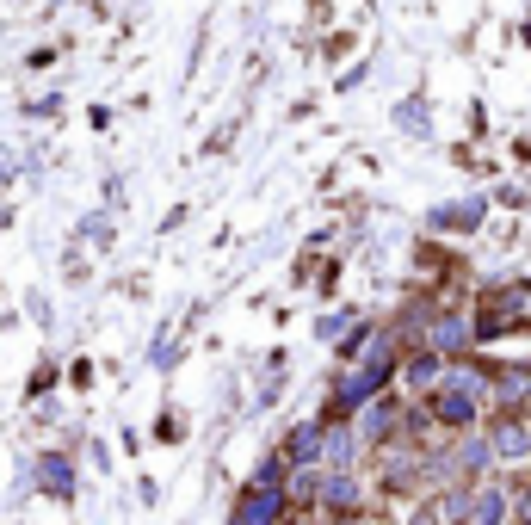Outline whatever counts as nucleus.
<instances>
[{
    "label": "nucleus",
    "instance_id": "4468645a",
    "mask_svg": "<svg viewBox=\"0 0 531 525\" xmlns=\"http://www.w3.org/2000/svg\"><path fill=\"white\" fill-rule=\"evenodd\" d=\"M346 458H352V433H334L328 439V464H346Z\"/></svg>",
    "mask_w": 531,
    "mask_h": 525
},
{
    "label": "nucleus",
    "instance_id": "1a4fd4ad",
    "mask_svg": "<svg viewBox=\"0 0 531 525\" xmlns=\"http://www.w3.org/2000/svg\"><path fill=\"white\" fill-rule=\"evenodd\" d=\"M494 451H501V458H525V451H531V433H525V427H501V433H494Z\"/></svg>",
    "mask_w": 531,
    "mask_h": 525
},
{
    "label": "nucleus",
    "instance_id": "f257e3e1",
    "mask_svg": "<svg viewBox=\"0 0 531 525\" xmlns=\"http://www.w3.org/2000/svg\"><path fill=\"white\" fill-rule=\"evenodd\" d=\"M476 402H482V377H476V371L451 377L445 390H439V414L451 420V427H464V420H476Z\"/></svg>",
    "mask_w": 531,
    "mask_h": 525
},
{
    "label": "nucleus",
    "instance_id": "423d86ee",
    "mask_svg": "<svg viewBox=\"0 0 531 525\" xmlns=\"http://www.w3.org/2000/svg\"><path fill=\"white\" fill-rule=\"evenodd\" d=\"M315 451H322V427H315V420H303V427L291 433V445H285V464H309Z\"/></svg>",
    "mask_w": 531,
    "mask_h": 525
},
{
    "label": "nucleus",
    "instance_id": "9b49d317",
    "mask_svg": "<svg viewBox=\"0 0 531 525\" xmlns=\"http://www.w3.org/2000/svg\"><path fill=\"white\" fill-rule=\"evenodd\" d=\"M328 501H334V507H352V501H359V482H352V476H334V482H328Z\"/></svg>",
    "mask_w": 531,
    "mask_h": 525
},
{
    "label": "nucleus",
    "instance_id": "2eb2a0df",
    "mask_svg": "<svg viewBox=\"0 0 531 525\" xmlns=\"http://www.w3.org/2000/svg\"><path fill=\"white\" fill-rule=\"evenodd\" d=\"M439 377V365L433 359H420V365H408V383H433Z\"/></svg>",
    "mask_w": 531,
    "mask_h": 525
},
{
    "label": "nucleus",
    "instance_id": "39448f33",
    "mask_svg": "<svg viewBox=\"0 0 531 525\" xmlns=\"http://www.w3.org/2000/svg\"><path fill=\"white\" fill-rule=\"evenodd\" d=\"M383 371H389V359L377 353L371 365H359V371H352V377H346V390H340V402H365V396L377 390V383H383Z\"/></svg>",
    "mask_w": 531,
    "mask_h": 525
},
{
    "label": "nucleus",
    "instance_id": "20e7f679",
    "mask_svg": "<svg viewBox=\"0 0 531 525\" xmlns=\"http://www.w3.org/2000/svg\"><path fill=\"white\" fill-rule=\"evenodd\" d=\"M482 210H488L482 198H464V204H439V210H433V229H476V223H482Z\"/></svg>",
    "mask_w": 531,
    "mask_h": 525
},
{
    "label": "nucleus",
    "instance_id": "6e6552de",
    "mask_svg": "<svg viewBox=\"0 0 531 525\" xmlns=\"http://www.w3.org/2000/svg\"><path fill=\"white\" fill-rule=\"evenodd\" d=\"M470 340V322H464V315H445V322L433 328V346H439V353H451V346H464Z\"/></svg>",
    "mask_w": 531,
    "mask_h": 525
},
{
    "label": "nucleus",
    "instance_id": "7ed1b4c3",
    "mask_svg": "<svg viewBox=\"0 0 531 525\" xmlns=\"http://www.w3.org/2000/svg\"><path fill=\"white\" fill-rule=\"evenodd\" d=\"M272 519H278V488H272V476H260V482H254V495L241 501L235 525H272Z\"/></svg>",
    "mask_w": 531,
    "mask_h": 525
},
{
    "label": "nucleus",
    "instance_id": "0eeeda50",
    "mask_svg": "<svg viewBox=\"0 0 531 525\" xmlns=\"http://www.w3.org/2000/svg\"><path fill=\"white\" fill-rule=\"evenodd\" d=\"M38 482H44V495H68V488H75V470H68V458H44Z\"/></svg>",
    "mask_w": 531,
    "mask_h": 525
},
{
    "label": "nucleus",
    "instance_id": "f03ea898",
    "mask_svg": "<svg viewBox=\"0 0 531 525\" xmlns=\"http://www.w3.org/2000/svg\"><path fill=\"white\" fill-rule=\"evenodd\" d=\"M451 507H457L464 525H501L507 519V495H501V488H476L470 501H451Z\"/></svg>",
    "mask_w": 531,
    "mask_h": 525
},
{
    "label": "nucleus",
    "instance_id": "f8f14e48",
    "mask_svg": "<svg viewBox=\"0 0 531 525\" xmlns=\"http://www.w3.org/2000/svg\"><path fill=\"white\" fill-rule=\"evenodd\" d=\"M457 458H464V470H482V464H488V445H482V439H470L464 451H457Z\"/></svg>",
    "mask_w": 531,
    "mask_h": 525
},
{
    "label": "nucleus",
    "instance_id": "9d476101",
    "mask_svg": "<svg viewBox=\"0 0 531 525\" xmlns=\"http://www.w3.org/2000/svg\"><path fill=\"white\" fill-rule=\"evenodd\" d=\"M396 124H402V130H414V136H427V105H420V99H402Z\"/></svg>",
    "mask_w": 531,
    "mask_h": 525
},
{
    "label": "nucleus",
    "instance_id": "ddd939ff",
    "mask_svg": "<svg viewBox=\"0 0 531 525\" xmlns=\"http://www.w3.org/2000/svg\"><path fill=\"white\" fill-rule=\"evenodd\" d=\"M365 433H371V439H377V433H389V402H377V408L365 414Z\"/></svg>",
    "mask_w": 531,
    "mask_h": 525
}]
</instances>
